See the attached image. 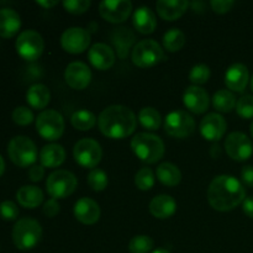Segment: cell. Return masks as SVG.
<instances>
[{"instance_id":"d6a6232c","label":"cell","mask_w":253,"mask_h":253,"mask_svg":"<svg viewBox=\"0 0 253 253\" xmlns=\"http://www.w3.org/2000/svg\"><path fill=\"white\" fill-rule=\"evenodd\" d=\"M72 125L79 131H89L95 126L96 116L89 110H78L72 115Z\"/></svg>"},{"instance_id":"4fadbf2b","label":"cell","mask_w":253,"mask_h":253,"mask_svg":"<svg viewBox=\"0 0 253 253\" xmlns=\"http://www.w3.org/2000/svg\"><path fill=\"white\" fill-rule=\"evenodd\" d=\"M61 44L68 53H83L90 44V32L83 27H69L62 35Z\"/></svg>"},{"instance_id":"f1b7e54d","label":"cell","mask_w":253,"mask_h":253,"mask_svg":"<svg viewBox=\"0 0 253 253\" xmlns=\"http://www.w3.org/2000/svg\"><path fill=\"white\" fill-rule=\"evenodd\" d=\"M157 178L162 184L167 187H175L182 180V173L175 165L165 162L157 167Z\"/></svg>"},{"instance_id":"4dcf8cb0","label":"cell","mask_w":253,"mask_h":253,"mask_svg":"<svg viewBox=\"0 0 253 253\" xmlns=\"http://www.w3.org/2000/svg\"><path fill=\"white\" fill-rule=\"evenodd\" d=\"M185 44V35L182 30L173 27L163 35V47L168 52H178Z\"/></svg>"},{"instance_id":"ac0fdd59","label":"cell","mask_w":253,"mask_h":253,"mask_svg":"<svg viewBox=\"0 0 253 253\" xmlns=\"http://www.w3.org/2000/svg\"><path fill=\"white\" fill-rule=\"evenodd\" d=\"M74 216L84 225H94L100 219V207L90 198H81L74 204Z\"/></svg>"},{"instance_id":"cb8c5ba5","label":"cell","mask_w":253,"mask_h":253,"mask_svg":"<svg viewBox=\"0 0 253 253\" xmlns=\"http://www.w3.org/2000/svg\"><path fill=\"white\" fill-rule=\"evenodd\" d=\"M132 24L140 34L150 35L157 27V19L148 6H140L132 15Z\"/></svg>"},{"instance_id":"1f68e13d","label":"cell","mask_w":253,"mask_h":253,"mask_svg":"<svg viewBox=\"0 0 253 253\" xmlns=\"http://www.w3.org/2000/svg\"><path fill=\"white\" fill-rule=\"evenodd\" d=\"M138 120H140L141 125L143 127L150 131L158 130L161 127V124H162L161 114L155 108H151V106H146V108L141 109L140 114H138Z\"/></svg>"},{"instance_id":"681fc988","label":"cell","mask_w":253,"mask_h":253,"mask_svg":"<svg viewBox=\"0 0 253 253\" xmlns=\"http://www.w3.org/2000/svg\"><path fill=\"white\" fill-rule=\"evenodd\" d=\"M192 7L195 12H203V10H204V2L194 1L192 4Z\"/></svg>"},{"instance_id":"d4e9b609","label":"cell","mask_w":253,"mask_h":253,"mask_svg":"<svg viewBox=\"0 0 253 253\" xmlns=\"http://www.w3.org/2000/svg\"><path fill=\"white\" fill-rule=\"evenodd\" d=\"M21 27L20 15L10 7L0 9V36L10 39L19 32Z\"/></svg>"},{"instance_id":"484cf974","label":"cell","mask_w":253,"mask_h":253,"mask_svg":"<svg viewBox=\"0 0 253 253\" xmlns=\"http://www.w3.org/2000/svg\"><path fill=\"white\" fill-rule=\"evenodd\" d=\"M66 161V150L58 143H49L42 147L40 152V162L46 168L59 167Z\"/></svg>"},{"instance_id":"f546056e","label":"cell","mask_w":253,"mask_h":253,"mask_svg":"<svg viewBox=\"0 0 253 253\" xmlns=\"http://www.w3.org/2000/svg\"><path fill=\"white\" fill-rule=\"evenodd\" d=\"M212 106L216 109V111L219 113H230L232 111V109H235L236 106V96L234 95V93L227 89H221V90H217L216 93L212 95Z\"/></svg>"},{"instance_id":"5b68a950","label":"cell","mask_w":253,"mask_h":253,"mask_svg":"<svg viewBox=\"0 0 253 253\" xmlns=\"http://www.w3.org/2000/svg\"><path fill=\"white\" fill-rule=\"evenodd\" d=\"M7 155L17 167H30L37 160V147L27 136H15L7 145Z\"/></svg>"},{"instance_id":"db71d44e","label":"cell","mask_w":253,"mask_h":253,"mask_svg":"<svg viewBox=\"0 0 253 253\" xmlns=\"http://www.w3.org/2000/svg\"><path fill=\"white\" fill-rule=\"evenodd\" d=\"M251 89H252V91H253V76H252V78H251Z\"/></svg>"},{"instance_id":"6da1fadb","label":"cell","mask_w":253,"mask_h":253,"mask_svg":"<svg viewBox=\"0 0 253 253\" xmlns=\"http://www.w3.org/2000/svg\"><path fill=\"white\" fill-rule=\"evenodd\" d=\"M246 199L244 184L232 175H217L208 188V200L217 211H231Z\"/></svg>"},{"instance_id":"ab89813d","label":"cell","mask_w":253,"mask_h":253,"mask_svg":"<svg viewBox=\"0 0 253 253\" xmlns=\"http://www.w3.org/2000/svg\"><path fill=\"white\" fill-rule=\"evenodd\" d=\"M19 208L11 200H5L0 204V216L6 221H14L19 217Z\"/></svg>"},{"instance_id":"bcb514c9","label":"cell","mask_w":253,"mask_h":253,"mask_svg":"<svg viewBox=\"0 0 253 253\" xmlns=\"http://www.w3.org/2000/svg\"><path fill=\"white\" fill-rule=\"evenodd\" d=\"M242 210L249 217L253 219V197H249L242 203Z\"/></svg>"},{"instance_id":"9c48e42d","label":"cell","mask_w":253,"mask_h":253,"mask_svg":"<svg viewBox=\"0 0 253 253\" xmlns=\"http://www.w3.org/2000/svg\"><path fill=\"white\" fill-rule=\"evenodd\" d=\"M15 47L21 58H24L25 61L34 62L43 53L44 41L37 31L26 30L19 35Z\"/></svg>"},{"instance_id":"2e32d148","label":"cell","mask_w":253,"mask_h":253,"mask_svg":"<svg viewBox=\"0 0 253 253\" xmlns=\"http://www.w3.org/2000/svg\"><path fill=\"white\" fill-rule=\"evenodd\" d=\"M200 133L208 141H217L222 138L227 130V123L224 116L217 113H210L204 116L200 123Z\"/></svg>"},{"instance_id":"e0dca14e","label":"cell","mask_w":253,"mask_h":253,"mask_svg":"<svg viewBox=\"0 0 253 253\" xmlns=\"http://www.w3.org/2000/svg\"><path fill=\"white\" fill-rule=\"evenodd\" d=\"M183 103L185 108L192 113L204 114L210 105L209 94L202 86L190 85L183 94Z\"/></svg>"},{"instance_id":"603a6c76","label":"cell","mask_w":253,"mask_h":253,"mask_svg":"<svg viewBox=\"0 0 253 253\" xmlns=\"http://www.w3.org/2000/svg\"><path fill=\"white\" fill-rule=\"evenodd\" d=\"M150 211L157 219H168V217L173 216L177 211V203H175L174 198H172L170 195H157L151 200Z\"/></svg>"},{"instance_id":"d590c367","label":"cell","mask_w":253,"mask_h":253,"mask_svg":"<svg viewBox=\"0 0 253 253\" xmlns=\"http://www.w3.org/2000/svg\"><path fill=\"white\" fill-rule=\"evenodd\" d=\"M153 249V240L147 235H138L131 239L128 250L131 253H148Z\"/></svg>"},{"instance_id":"8992f818","label":"cell","mask_w":253,"mask_h":253,"mask_svg":"<svg viewBox=\"0 0 253 253\" xmlns=\"http://www.w3.org/2000/svg\"><path fill=\"white\" fill-rule=\"evenodd\" d=\"M78 185V179L72 172L66 169L54 170L46 180L47 193L53 199H66L73 194Z\"/></svg>"},{"instance_id":"74e56055","label":"cell","mask_w":253,"mask_h":253,"mask_svg":"<svg viewBox=\"0 0 253 253\" xmlns=\"http://www.w3.org/2000/svg\"><path fill=\"white\" fill-rule=\"evenodd\" d=\"M236 111L241 118L252 119L253 118V95L246 94L241 96L236 103Z\"/></svg>"},{"instance_id":"d6986e66","label":"cell","mask_w":253,"mask_h":253,"mask_svg":"<svg viewBox=\"0 0 253 253\" xmlns=\"http://www.w3.org/2000/svg\"><path fill=\"white\" fill-rule=\"evenodd\" d=\"M89 62L99 71H106L115 63V52L105 43H95L88 52Z\"/></svg>"},{"instance_id":"5bb4252c","label":"cell","mask_w":253,"mask_h":253,"mask_svg":"<svg viewBox=\"0 0 253 253\" xmlns=\"http://www.w3.org/2000/svg\"><path fill=\"white\" fill-rule=\"evenodd\" d=\"M132 11V2L128 0H104L99 4L101 17L111 24L126 21Z\"/></svg>"},{"instance_id":"ba28073f","label":"cell","mask_w":253,"mask_h":253,"mask_svg":"<svg viewBox=\"0 0 253 253\" xmlns=\"http://www.w3.org/2000/svg\"><path fill=\"white\" fill-rule=\"evenodd\" d=\"M36 130L43 140L57 141L64 132V119L56 110H43L36 118Z\"/></svg>"},{"instance_id":"8d00e7d4","label":"cell","mask_w":253,"mask_h":253,"mask_svg":"<svg viewBox=\"0 0 253 253\" xmlns=\"http://www.w3.org/2000/svg\"><path fill=\"white\" fill-rule=\"evenodd\" d=\"M210 68L207 64H197L189 72V81L194 85L199 86L200 84H205L210 78Z\"/></svg>"},{"instance_id":"f5cc1de1","label":"cell","mask_w":253,"mask_h":253,"mask_svg":"<svg viewBox=\"0 0 253 253\" xmlns=\"http://www.w3.org/2000/svg\"><path fill=\"white\" fill-rule=\"evenodd\" d=\"M250 130H251V135H252V137H253V121H252V124H251V127H250Z\"/></svg>"},{"instance_id":"836d02e7","label":"cell","mask_w":253,"mask_h":253,"mask_svg":"<svg viewBox=\"0 0 253 253\" xmlns=\"http://www.w3.org/2000/svg\"><path fill=\"white\" fill-rule=\"evenodd\" d=\"M88 184L95 192H103L109 184L108 174L103 169L94 168L88 174Z\"/></svg>"},{"instance_id":"e575fe53","label":"cell","mask_w":253,"mask_h":253,"mask_svg":"<svg viewBox=\"0 0 253 253\" xmlns=\"http://www.w3.org/2000/svg\"><path fill=\"white\" fill-rule=\"evenodd\" d=\"M155 173L151 168H141L135 175V184L140 190H150L155 185Z\"/></svg>"},{"instance_id":"c3c4849f","label":"cell","mask_w":253,"mask_h":253,"mask_svg":"<svg viewBox=\"0 0 253 253\" xmlns=\"http://www.w3.org/2000/svg\"><path fill=\"white\" fill-rule=\"evenodd\" d=\"M37 4L40 5V6H42V7H46V9H51V7H53V6H56L57 4H58V1H57V0H48V1H42V0H37Z\"/></svg>"},{"instance_id":"7a4b0ae2","label":"cell","mask_w":253,"mask_h":253,"mask_svg":"<svg viewBox=\"0 0 253 253\" xmlns=\"http://www.w3.org/2000/svg\"><path fill=\"white\" fill-rule=\"evenodd\" d=\"M98 126L106 137L123 140L135 132L137 119L135 113L127 106L110 105L99 115Z\"/></svg>"},{"instance_id":"52a82bcc","label":"cell","mask_w":253,"mask_h":253,"mask_svg":"<svg viewBox=\"0 0 253 253\" xmlns=\"http://www.w3.org/2000/svg\"><path fill=\"white\" fill-rule=\"evenodd\" d=\"M165 58V52L161 44L155 40H142L132 48L131 59L140 68H150Z\"/></svg>"},{"instance_id":"b9f144b4","label":"cell","mask_w":253,"mask_h":253,"mask_svg":"<svg viewBox=\"0 0 253 253\" xmlns=\"http://www.w3.org/2000/svg\"><path fill=\"white\" fill-rule=\"evenodd\" d=\"M234 5L235 1L232 0H211L210 1V6L217 14H226L232 9Z\"/></svg>"},{"instance_id":"3957f363","label":"cell","mask_w":253,"mask_h":253,"mask_svg":"<svg viewBox=\"0 0 253 253\" xmlns=\"http://www.w3.org/2000/svg\"><path fill=\"white\" fill-rule=\"evenodd\" d=\"M131 148L137 158L148 165L157 163L165 155V143L161 137L148 132H138L133 136Z\"/></svg>"},{"instance_id":"f907efd6","label":"cell","mask_w":253,"mask_h":253,"mask_svg":"<svg viewBox=\"0 0 253 253\" xmlns=\"http://www.w3.org/2000/svg\"><path fill=\"white\" fill-rule=\"evenodd\" d=\"M4 170H5V161H4V158H2V156L0 155V177L2 175Z\"/></svg>"},{"instance_id":"60d3db41","label":"cell","mask_w":253,"mask_h":253,"mask_svg":"<svg viewBox=\"0 0 253 253\" xmlns=\"http://www.w3.org/2000/svg\"><path fill=\"white\" fill-rule=\"evenodd\" d=\"M91 2L89 0H64L63 6L68 12L74 15L84 14L90 7Z\"/></svg>"},{"instance_id":"83f0119b","label":"cell","mask_w":253,"mask_h":253,"mask_svg":"<svg viewBox=\"0 0 253 253\" xmlns=\"http://www.w3.org/2000/svg\"><path fill=\"white\" fill-rule=\"evenodd\" d=\"M49 100H51V93L44 84H34L30 86L26 93V101L29 103V105L37 110H42L46 108Z\"/></svg>"},{"instance_id":"277c9868","label":"cell","mask_w":253,"mask_h":253,"mask_svg":"<svg viewBox=\"0 0 253 253\" xmlns=\"http://www.w3.org/2000/svg\"><path fill=\"white\" fill-rule=\"evenodd\" d=\"M42 237V227L37 220L24 217L16 221L12 229V242L21 251H29L37 246Z\"/></svg>"},{"instance_id":"7bdbcfd3","label":"cell","mask_w":253,"mask_h":253,"mask_svg":"<svg viewBox=\"0 0 253 253\" xmlns=\"http://www.w3.org/2000/svg\"><path fill=\"white\" fill-rule=\"evenodd\" d=\"M59 210H61V207H59L57 199H53V198L47 200L43 204V214L46 215L47 217H54L58 214Z\"/></svg>"},{"instance_id":"9a60e30c","label":"cell","mask_w":253,"mask_h":253,"mask_svg":"<svg viewBox=\"0 0 253 253\" xmlns=\"http://www.w3.org/2000/svg\"><path fill=\"white\" fill-rule=\"evenodd\" d=\"M64 79L71 88L77 89V90H83L90 84V68L83 62H72L67 66L66 72H64Z\"/></svg>"},{"instance_id":"816d5d0a","label":"cell","mask_w":253,"mask_h":253,"mask_svg":"<svg viewBox=\"0 0 253 253\" xmlns=\"http://www.w3.org/2000/svg\"><path fill=\"white\" fill-rule=\"evenodd\" d=\"M152 253H170V252H169V251H167V250L158 249V250H156V251H153Z\"/></svg>"},{"instance_id":"f6af8a7d","label":"cell","mask_w":253,"mask_h":253,"mask_svg":"<svg viewBox=\"0 0 253 253\" xmlns=\"http://www.w3.org/2000/svg\"><path fill=\"white\" fill-rule=\"evenodd\" d=\"M241 180L246 187H253V166H245L242 168Z\"/></svg>"},{"instance_id":"8fae6325","label":"cell","mask_w":253,"mask_h":253,"mask_svg":"<svg viewBox=\"0 0 253 253\" xmlns=\"http://www.w3.org/2000/svg\"><path fill=\"white\" fill-rule=\"evenodd\" d=\"M165 130L175 138L189 137L195 131V121L189 113L175 110L168 114L165 120Z\"/></svg>"},{"instance_id":"44dd1931","label":"cell","mask_w":253,"mask_h":253,"mask_svg":"<svg viewBox=\"0 0 253 253\" xmlns=\"http://www.w3.org/2000/svg\"><path fill=\"white\" fill-rule=\"evenodd\" d=\"M189 7L187 0H158L156 2V9L158 15L166 21H174L185 14Z\"/></svg>"},{"instance_id":"7dc6e473","label":"cell","mask_w":253,"mask_h":253,"mask_svg":"<svg viewBox=\"0 0 253 253\" xmlns=\"http://www.w3.org/2000/svg\"><path fill=\"white\" fill-rule=\"evenodd\" d=\"M210 156H211L214 160L220 158V156H221V147H220L219 143H215V145L211 146V148H210Z\"/></svg>"},{"instance_id":"4316f807","label":"cell","mask_w":253,"mask_h":253,"mask_svg":"<svg viewBox=\"0 0 253 253\" xmlns=\"http://www.w3.org/2000/svg\"><path fill=\"white\" fill-rule=\"evenodd\" d=\"M16 199L21 207L35 209L43 203V192L36 185H24L17 190Z\"/></svg>"},{"instance_id":"7c38bea8","label":"cell","mask_w":253,"mask_h":253,"mask_svg":"<svg viewBox=\"0 0 253 253\" xmlns=\"http://www.w3.org/2000/svg\"><path fill=\"white\" fill-rule=\"evenodd\" d=\"M225 150L230 158L242 162L249 160L252 156L253 143L246 133L235 131L230 133L225 140Z\"/></svg>"},{"instance_id":"7402d4cb","label":"cell","mask_w":253,"mask_h":253,"mask_svg":"<svg viewBox=\"0 0 253 253\" xmlns=\"http://www.w3.org/2000/svg\"><path fill=\"white\" fill-rule=\"evenodd\" d=\"M135 34L128 27H118L111 32V42L118 52L119 58L125 59L135 43ZM135 47V46H133Z\"/></svg>"},{"instance_id":"ffe728a7","label":"cell","mask_w":253,"mask_h":253,"mask_svg":"<svg viewBox=\"0 0 253 253\" xmlns=\"http://www.w3.org/2000/svg\"><path fill=\"white\" fill-rule=\"evenodd\" d=\"M250 81L249 69L242 63H234L225 73V84L227 88L236 93H242Z\"/></svg>"},{"instance_id":"f35d334b","label":"cell","mask_w":253,"mask_h":253,"mask_svg":"<svg viewBox=\"0 0 253 253\" xmlns=\"http://www.w3.org/2000/svg\"><path fill=\"white\" fill-rule=\"evenodd\" d=\"M12 120L20 126L30 125L34 121V113L31 111V109L26 108V106H17L12 111Z\"/></svg>"},{"instance_id":"30bf717a","label":"cell","mask_w":253,"mask_h":253,"mask_svg":"<svg viewBox=\"0 0 253 253\" xmlns=\"http://www.w3.org/2000/svg\"><path fill=\"white\" fill-rule=\"evenodd\" d=\"M73 156L79 166L94 169L100 163L103 150L98 141L93 138H82L74 145Z\"/></svg>"},{"instance_id":"ee69618b","label":"cell","mask_w":253,"mask_h":253,"mask_svg":"<svg viewBox=\"0 0 253 253\" xmlns=\"http://www.w3.org/2000/svg\"><path fill=\"white\" fill-rule=\"evenodd\" d=\"M44 177V167L42 165H35L29 169V178L31 182H40Z\"/></svg>"}]
</instances>
